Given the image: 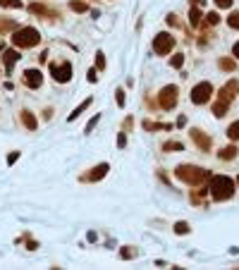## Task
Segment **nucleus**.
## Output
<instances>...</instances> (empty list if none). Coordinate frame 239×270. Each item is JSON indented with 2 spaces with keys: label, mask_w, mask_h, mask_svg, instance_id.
<instances>
[{
  "label": "nucleus",
  "mask_w": 239,
  "mask_h": 270,
  "mask_svg": "<svg viewBox=\"0 0 239 270\" xmlns=\"http://www.w3.org/2000/svg\"><path fill=\"white\" fill-rule=\"evenodd\" d=\"M237 191V182L227 175H215L211 177V184H208V194L213 201H230Z\"/></svg>",
  "instance_id": "f257e3e1"
},
{
  "label": "nucleus",
  "mask_w": 239,
  "mask_h": 270,
  "mask_svg": "<svg viewBox=\"0 0 239 270\" xmlns=\"http://www.w3.org/2000/svg\"><path fill=\"white\" fill-rule=\"evenodd\" d=\"M175 177L180 179V182L189 184V187H201L203 182H208V179H211V172H208L206 167L184 163V165H177L175 167Z\"/></svg>",
  "instance_id": "f03ea898"
},
{
  "label": "nucleus",
  "mask_w": 239,
  "mask_h": 270,
  "mask_svg": "<svg viewBox=\"0 0 239 270\" xmlns=\"http://www.w3.org/2000/svg\"><path fill=\"white\" fill-rule=\"evenodd\" d=\"M234 96H239V81L237 79L227 81V84L220 88V94H218V101L213 103V115H215V117H225V115H227L232 101H234Z\"/></svg>",
  "instance_id": "7ed1b4c3"
},
{
  "label": "nucleus",
  "mask_w": 239,
  "mask_h": 270,
  "mask_svg": "<svg viewBox=\"0 0 239 270\" xmlns=\"http://www.w3.org/2000/svg\"><path fill=\"white\" fill-rule=\"evenodd\" d=\"M12 43H15L17 48H34L41 43V34H39V29H34V26H22V29L15 32Z\"/></svg>",
  "instance_id": "20e7f679"
},
{
  "label": "nucleus",
  "mask_w": 239,
  "mask_h": 270,
  "mask_svg": "<svg viewBox=\"0 0 239 270\" xmlns=\"http://www.w3.org/2000/svg\"><path fill=\"white\" fill-rule=\"evenodd\" d=\"M177 101H180V88H177L175 84H167V86H163L158 91V105L163 110L177 108Z\"/></svg>",
  "instance_id": "39448f33"
},
{
  "label": "nucleus",
  "mask_w": 239,
  "mask_h": 270,
  "mask_svg": "<svg viewBox=\"0 0 239 270\" xmlns=\"http://www.w3.org/2000/svg\"><path fill=\"white\" fill-rule=\"evenodd\" d=\"M213 94H215L213 84H211V81H201V84H196V86L191 88L189 98H191V103H194V105H203V103L211 101V96H213Z\"/></svg>",
  "instance_id": "423d86ee"
},
{
  "label": "nucleus",
  "mask_w": 239,
  "mask_h": 270,
  "mask_svg": "<svg viewBox=\"0 0 239 270\" xmlns=\"http://www.w3.org/2000/svg\"><path fill=\"white\" fill-rule=\"evenodd\" d=\"M172 48H175V36L172 34H156V39H153V53L156 55H167V53H172Z\"/></svg>",
  "instance_id": "0eeeda50"
},
{
  "label": "nucleus",
  "mask_w": 239,
  "mask_h": 270,
  "mask_svg": "<svg viewBox=\"0 0 239 270\" xmlns=\"http://www.w3.org/2000/svg\"><path fill=\"white\" fill-rule=\"evenodd\" d=\"M189 134H191V141L199 146V151H203V153H208L211 148H213V139L203 132V129H199V127H191L189 129Z\"/></svg>",
  "instance_id": "6e6552de"
},
{
  "label": "nucleus",
  "mask_w": 239,
  "mask_h": 270,
  "mask_svg": "<svg viewBox=\"0 0 239 270\" xmlns=\"http://www.w3.org/2000/svg\"><path fill=\"white\" fill-rule=\"evenodd\" d=\"M50 74H53V79L57 81V84H67V81L72 79V63H50Z\"/></svg>",
  "instance_id": "1a4fd4ad"
},
{
  "label": "nucleus",
  "mask_w": 239,
  "mask_h": 270,
  "mask_svg": "<svg viewBox=\"0 0 239 270\" xmlns=\"http://www.w3.org/2000/svg\"><path fill=\"white\" fill-rule=\"evenodd\" d=\"M29 12L43 17V19H50V22H53V19H60V10L48 8V5H41V3H32V5H29Z\"/></svg>",
  "instance_id": "9d476101"
},
{
  "label": "nucleus",
  "mask_w": 239,
  "mask_h": 270,
  "mask_svg": "<svg viewBox=\"0 0 239 270\" xmlns=\"http://www.w3.org/2000/svg\"><path fill=\"white\" fill-rule=\"evenodd\" d=\"M22 84L29 88H41V84H43L41 70H24L22 72Z\"/></svg>",
  "instance_id": "9b49d317"
},
{
  "label": "nucleus",
  "mask_w": 239,
  "mask_h": 270,
  "mask_svg": "<svg viewBox=\"0 0 239 270\" xmlns=\"http://www.w3.org/2000/svg\"><path fill=\"white\" fill-rule=\"evenodd\" d=\"M108 170H110V165H108V163H101V165L91 167L88 175H81V182H98V179H103V177L108 175Z\"/></svg>",
  "instance_id": "f8f14e48"
},
{
  "label": "nucleus",
  "mask_w": 239,
  "mask_h": 270,
  "mask_svg": "<svg viewBox=\"0 0 239 270\" xmlns=\"http://www.w3.org/2000/svg\"><path fill=\"white\" fill-rule=\"evenodd\" d=\"M17 60H19V50H17V46L3 53V63H5V72H8V74H12V67H15Z\"/></svg>",
  "instance_id": "ddd939ff"
},
{
  "label": "nucleus",
  "mask_w": 239,
  "mask_h": 270,
  "mask_svg": "<svg viewBox=\"0 0 239 270\" xmlns=\"http://www.w3.org/2000/svg\"><path fill=\"white\" fill-rule=\"evenodd\" d=\"M143 129H146V132H170L172 125H167V122H151V119H143Z\"/></svg>",
  "instance_id": "4468645a"
},
{
  "label": "nucleus",
  "mask_w": 239,
  "mask_h": 270,
  "mask_svg": "<svg viewBox=\"0 0 239 270\" xmlns=\"http://www.w3.org/2000/svg\"><path fill=\"white\" fill-rule=\"evenodd\" d=\"M22 122H24V127L29 129V132H36V127H39V119L34 117V112L32 110H22Z\"/></svg>",
  "instance_id": "2eb2a0df"
},
{
  "label": "nucleus",
  "mask_w": 239,
  "mask_h": 270,
  "mask_svg": "<svg viewBox=\"0 0 239 270\" xmlns=\"http://www.w3.org/2000/svg\"><path fill=\"white\" fill-rule=\"evenodd\" d=\"M237 146H234V143H230V146H223V148H220V153H218V158L223 160V163H227V160H234L237 158Z\"/></svg>",
  "instance_id": "dca6fc26"
},
{
  "label": "nucleus",
  "mask_w": 239,
  "mask_h": 270,
  "mask_svg": "<svg viewBox=\"0 0 239 270\" xmlns=\"http://www.w3.org/2000/svg\"><path fill=\"white\" fill-rule=\"evenodd\" d=\"M17 29V22L12 19V17H3L0 15V36L3 34H8V32H15Z\"/></svg>",
  "instance_id": "f3484780"
},
{
  "label": "nucleus",
  "mask_w": 239,
  "mask_h": 270,
  "mask_svg": "<svg viewBox=\"0 0 239 270\" xmlns=\"http://www.w3.org/2000/svg\"><path fill=\"white\" fill-rule=\"evenodd\" d=\"M189 24H191V26H201V10H199V5H191V8H189Z\"/></svg>",
  "instance_id": "a211bd4d"
},
{
  "label": "nucleus",
  "mask_w": 239,
  "mask_h": 270,
  "mask_svg": "<svg viewBox=\"0 0 239 270\" xmlns=\"http://www.w3.org/2000/svg\"><path fill=\"white\" fill-rule=\"evenodd\" d=\"M218 67L223 72H234L237 70V63H234L232 57H220V60H218Z\"/></svg>",
  "instance_id": "6ab92c4d"
},
{
  "label": "nucleus",
  "mask_w": 239,
  "mask_h": 270,
  "mask_svg": "<svg viewBox=\"0 0 239 270\" xmlns=\"http://www.w3.org/2000/svg\"><path fill=\"white\" fill-rule=\"evenodd\" d=\"M88 105H91V98H86V101H84V103H81V105H77V108H74V110H72V112H70V115H67V119H70V122H74V119L79 117L81 112L86 110Z\"/></svg>",
  "instance_id": "aec40b11"
},
{
  "label": "nucleus",
  "mask_w": 239,
  "mask_h": 270,
  "mask_svg": "<svg viewBox=\"0 0 239 270\" xmlns=\"http://www.w3.org/2000/svg\"><path fill=\"white\" fill-rule=\"evenodd\" d=\"M225 134H227V139H232V141H239V119H237V122H232Z\"/></svg>",
  "instance_id": "412c9836"
},
{
  "label": "nucleus",
  "mask_w": 239,
  "mask_h": 270,
  "mask_svg": "<svg viewBox=\"0 0 239 270\" xmlns=\"http://www.w3.org/2000/svg\"><path fill=\"white\" fill-rule=\"evenodd\" d=\"M120 256H122L125 261H132V258H136V256H139V251H136L134 247H122V251H120Z\"/></svg>",
  "instance_id": "4be33fe9"
},
{
  "label": "nucleus",
  "mask_w": 239,
  "mask_h": 270,
  "mask_svg": "<svg viewBox=\"0 0 239 270\" xmlns=\"http://www.w3.org/2000/svg\"><path fill=\"white\" fill-rule=\"evenodd\" d=\"M172 230H175V234H180V237H182V234H189L191 227H189V223L180 220V223H175V227H172Z\"/></svg>",
  "instance_id": "5701e85b"
},
{
  "label": "nucleus",
  "mask_w": 239,
  "mask_h": 270,
  "mask_svg": "<svg viewBox=\"0 0 239 270\" xmlns=\"http://www.w3.org/2000/svg\"><path fill=\"white\" fill-rule=\"evenodd\" d=\"M163 151H184V143H180V141H165L163 143Z\"/></svg>",
  "instance_id": "b1692460"
},
{
  "label": "nucleus",
  "mask_w": 239,
  "mask_h": 270,
  "mask_svg": "<svg viewBox=\"0 0 239 270\" xmlns=\"http://www.w3.org/2000/svg\"><path fill=\"white\" fill-rule=\"evenodd\" d=\"M70 8H72V12H86V10H88V5L84 3V0H72V3H70Z\"/></svg>",
  "instance_id": "393cba45"
},
{
  "label": "nucleus",
  "mask_w": 239,
  "mask_h": 270,
  "mask_svg": "<svg viewBox=\"0 0 239 270\" xmlns=\"http://www.w3.org/2000/svg\"><path fill=\"white\" fill-rule=\"evenodd\" d=\"M0 8H12V10H19V8H22V0H0Z\"/></svg>",
  "instance_id": "a878e982"
},
{
  "label": "nucleus",
  "mask_w": 239,
  "mask_h": 270,
  "mask_svg": "<svg viewBox=\"0 0 239 270\" xmlns=\"http://www.w3.org/2000/svg\"><path fill=\"white\" fill-rule=\"evenodd\" d=\"M203 19H206L208 26H215V24H220V15H218V12H208Z\"/></svg>",
  "instance_id": "bb28decb"
},
{
  "label": "nucleus",
  "mask_w": 239,
  "mask_h": 270,
  "mask_svg": "<svg viewBox=\"0 0 239 270\" xmlns=\"http://www.w3.org/2000/svg\"><path fill=\"white\" fill-rule=\"evenodd\" d=\"M227 26H230V29H239V12H230V17H227Z\"/></svg>",
  "instance_id": "cd10ccee"
},
{
  "label": "nucleus",
  "mask_w": 239,
  "mask_h": 270,
  "mask_svg": "<svg viewBox=\"0 0 239 270\" xmlns=\"http://www.w3.org/2000/svg\"><path fill=\"white\" fill-rule=\"evenodd\" d=\"M170 65H172L175 70H180V67L184 65V55H182V53H175V55H172V60H170Z\"/></svg>",
  "instance_id": "c85d7f7f"
},
{
  "label": "nucleus",
  "mask_w": 239,
  "mask_h": 270,
  "mask_svg": "<svg viewBox=\"0 0 239 270\" xmlns=\"http://www.w3.org/2000/svg\"><path fill=\"white\" fill-rule=\"evenodd\" d=\"M96 67H98V70H105V55H103V50H98V53H96Z\"/></svg>",
  "instance_id": "c756f323"
},
{
  "label": "nucleus",
  "mask_w": 239,
  "mask_h": 270,
  "mask_svg": "<svg viewBox=\"0 0 239 270\" xmlns=\"http://www.w3.org/2000/svg\"><path fill=\"white\" fill-rule=\"evenodd\" d=\"M98 119H101V115H96V117L88 119V125H86V134H91V132H94V127L98 125Z\"/></svg>",
  "instance_id": "7c9ffc66"
},
{
  "label": "nucleus",
  "mask_w": 239,
  "mask_h": 270,
  "mask_svg": "<svg viewBox=\"0 0 239 270\" xmlns=\"http://www.w3.org/2000/svg\"><path fill=\"white\" fill-rule=\"evenodd\" d=\"M86 79H88V84H96V81H98V72H96V67H91V70H88Z\"/></svg>",
  "instance_id": "2f4dec72"
},
{
  "label": "nucleus",
  "mask_w": 239,
  "mask_h": 270,
  "mask_svg": "<svg viewBox=\"0 0 239 270\" xmlns=\"http://www.w3.org/2000/svg\"><path fill=\"white\" fill-rule=\"evenodd\" d=\"M115 96H117V105H120V108H125V91H122V88H117V91H115Z\"/></svg>",
  "instance_id": "473e14b6"
},
{
  "label": "nucleus",
  "mask_w": 239,
  "mask_h": 270,
  "mask_svg": "<svg viewBox=\"0 0 239 270\" xmlns=\"http://www.w3.org/2000/svg\"><path fill=\"white\" fill-rule=\"evenodd\" d=\"M127 146V136H125V132H120V136H117V148H125Z\"/></svg>",
  "instance_id": "72a5a7b5"
},
{
  "label": "nucleus",
  "mask_w": 239,
  "mask_h": 270,
  "mask_svg": "<svg viewBox=\"0 0 239 270\" xmlns=\"http://www.w3.org/2000/svg\"><path fill=\"white\" fill-rule=\"evenodd\" d=\"M232 3H234V0H215V5H218V8H232Z\"/></svg>",
  "instance_id": "f704fd0d"
},
{
  "label": "nucleus",
  "mask_w": 239,
  "mask_h": 270,
  "mask_svg": "<svg viewBox=\"0 0 239 270\" xmlns=\"http://www.w3.org/2000/svg\"><path fill=\"white\" fill-rule=\"evenodd\" d=\"M17 158H19V151H12V153L8 156V165H15Z\"/></svg>",
  "instance_id": "c9c22d12"
},
{
  "label": "nucleus",
  "mask_w": 239,
  "mask_h": 270,
  "mask_svg": "<svg viewBox=\"0 0 239 270\" xmlns=\"http://www.w3.org/2000/svg\"><path fill=\"white\" fill-rule=\"evenodd\" d=\"M165 22H167V26H177V24H180V22H177V15H167Z\"/></svg>",
  "instance_id": "e433bc0d"
},
{
  "label": "nucleus",
  "mask_w": 239,
  "mask_h": 270,
  "mask_svg": "<svg viewBox=\"0 0 239 270\" xmlns=\"http://www.w3.org/2000/svg\"><path fill=\"white\" fill-rule=\"evenodd\" d=\"M232 55H234V57H237V60H239V41H237V43H234V48H232Z\"/></svg>",
  "instance_id": "4c0bfd02"
},
{
  "label": "nucleus",
  "mask_w": 239,
  "mask_h": 270,
  "mask_svg": "<svg viewBox=\"0 0 239 270\" xmlns=\"http://www.w3.org/2000/svg\"><path fill=\"white\" fill-rule=\"evenodd\" d=\"M237 189H239V177H237Z\"/></svg>",
  "instance_id": "58836bf2"
},
{
  "label": "nucleus",
  "mask_w": 239,
  "mask_h": 270,
  "mask_svg": "<svg viewBox=\"0 0 239 270\" xmlns=\"http://www.w3.org/2000/svg\"><path fill=\"white\" fill-rule=\"evenodd\" d=\"M0 48H3V41H0Z\"/></svg>",
  "instance_id": "ea45409f"
}]
</instances>
